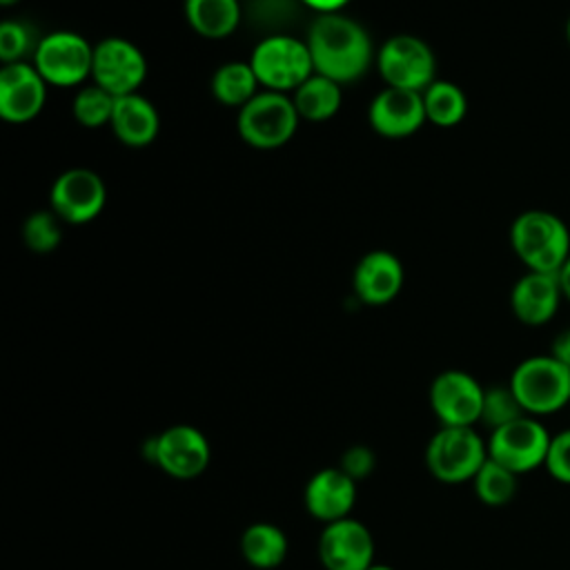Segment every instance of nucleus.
I'll return each mask as SVG.
<instances>
[{
    "instance_id": "obj_18",
    "label": "nucleus",
    "mask_w": 570,
    "mask_h": 570,
    "mask_svg": "<svg viewBox=\"0 0 570 570\" xmlns=\"http://www.w3.org/2000/svg\"><path fill=\"white\" fill-rule=\"evenodd\" d=\"M563 301L559 276L546 272H525L510 289V309L528 327L548 325Z\"/></svg>"
},
{
    "instance_id": "obj_3",
    "label": "nucleus",
    "mask_w": 570,
    "mask_h": 570,
    "mask_svg": "<svg viewBox=\"0 0 570 570\" xmlns=\"http://www.w3.org/2000/svg\"><path fill=\"white\" fill-rule=\"evenodd\" d=\"M510 390L530 416H550L570 405V367L548 354L519 361L508 379Z\"/></svg>"
},
{
    "instance_id": "obj_35",
    "label": "nucleus",
    "mask_w": 570,
    "mask_h": 570,
    "mask_svg": "<svg viewBox=\"0 0 570 570\" xmlns=\"http://www.w3.org/2000/svg\"><path fill=\"white\" fill-rule=\"evenodd\" d=\"M557 276H559V285H561L563 301L570 303V256H568V261L561 265V269L557 272Z\"/></svg>"
},
{
    "instance_id": "obj_6",
    "label": "nucleus",
    "mask_w": 570,
    "mask_h": 570,
    "mask_svg": "<svg viewBox=\"0 0 570 570\" xmlns=\"http://www.w3.org/2000/svg\"><path fill=\"white\" fill-rule=\"evenodd\" d=\"M298 120L292 96L265 89L238 109L236 127L249 147L276 149L296 134Z\"/></svg>"
},
{
    "instance_id": "obj_2",
    "label": "nucleus",
    "mask_w": 570,
    "mask_h": 570,
    "mask_svg": "<svg viewBox=\"0 0 570 570\" xmlns=\"http://www.w3.org/2000/svg\"><path fill=\"white\" fill-rule=\"evenodd\" d=\"M508 238L525 272L557 274L570 256V229L561 216L548 209L521 212L512 220Z\"/></svg>"
},
{
    "instance_id": "obj_28",
    "label": "nucleus",
    "mask_w": 570,
    "mask_h": 570,
    "mask_svg": "<svg viewBox=\"0 0 570 570\" xmlns=\"http://www.w3.org/2000/svg\"><path fill=\"white\" fill-rule=\"evenodd\" d=\"M523 407L517 401L510 385H490L483 394V407H481V421L490 432L523 416Z\"/></svg>"
},
{
    "instance_id": "obj_5",
    "label": "nucleus",
    "mask_w": 570,
    "mask_h": 570,
    "mask_svg": "<svg viewBox=\"0 0 570 570\" xmlns=\"http://www.w3.org/2000/svg\"><path fill=\"white\" fill-rule=\"evenodd\" d=\"M249 65L267 91L281 94L298 89L314 73L305 40L287 33H272L263 38L254 47Z\"/></svg>"
},
{
    "instance_id": "obj_33",
    "label": "nucleus",
    "mask_w": 570,
    "mask_h": 570,
    "mask_svg": "<svg viewBox=\"0 0 570 570\" xmlns=\"http://www.w3.org/2000/svg\"><path fill=\"white\" fill-rule=\"evenodd\" d=\"M550 354H552L554 358H559L566 367H570V327L561 330V332L552 338Z\"/></svg>"
},
{
    "instance_id": "obj_9",
    "label": "nucleus",
    "mask_w": 570,
    "mask_h": 570,
    "mask_svg": "<svg viewBox=\"0 0 570 570\" xmlns=\"http://www.w3.org/2000/svg\"><path fill=\"white\" fill-rule=\"evenodd\" d=\"M385 87L425 91L436 78V58L430 45L416 36L399 33L387 38L374 60Z\"/></svg>"
},
{
    "instance_id": "obj_37",
    "label": "nucleus",
    "mask_w": 570,
    "mask_h": 570,
    "mask_svg": "<svg viewBox=\"0 0 570 570\" xmlns=\"http://www.w3.org/2000/svg\"><path fill=\"white\" fill-rule=\"evenodd\" d=\"M566 42H568V47H570V16H568V20H566Z\"/></svg>"
},
{
    "instance_id": "obj_7",
    "label": "nucleus",
    "mask_w": 570,
    "mask_h": 570,
    "mask_svg": "<svg viewBox=\"0 0 570 570\" xmlns=\"http://www.w3.org/2000/svg\"><path fill=\"white\" fill-rule=\"evenodd\" d=\"M552 434L541 419L523 414L490 432L488 456L514 474H528L543 468Z\"/></svg>"
},
{
    "instance_id": "obj_29",
    "label": "nucleus",
    "mask_w": 570,
    "mask_h": 570,
    "mask_svg": "<svg viewBox=\"0 0 570 570\" xmlns=\"http://www.w3.org/2000/svg\"><path fill=\"white\" fill-rule=\"evenodd\" d=\"M60 223L62 220L51 209L29 214L24 225H22L24 245L36 254H47V252L56 249L60 245V238H62Z\"/></svg>"
},
{
    "instance_id": "obj_22",
    "label": "nucleus",
    "mask_w": 570,
    "mask_h": 570,
    "mask_svg": "<svg viewBox=\"0 0 570 570\" xmlns=\"http://www.w3.org/2000/svg\"><path fill=\"white\" fill-rule=\"evenodd\" d=\"M185 18L203 38H227L240 22L238 0H185Z\"/></svg>"
},
{
    "instance_id": "obj_8",
    "label": "nucleus",
    "mask_w": 570,
    "mask_h": 570,
    "mask_svg": "<svg viewBox=\"0 0 570 570\" xmlns=\"http://www.w3.org/2000/svg\"><path fill=\"white\" fill-rule=\"evenodd\" d=\"M33 67L53 87H78L91 78L94 45L76 31H51L36 42Z\"/></svg>"
},
{
    "instance_id": "obj_4",
    "label": "nucleus",
    "mask_w": 570,
    "mask_h": 570,
    "mask_svg": "<svg viewBox=\"0 0 570 570\" xmlns=\"http://www.w3.org/2000/svg\"><path fill=\"white\" fill-rule=\"evenodd\" d=\"M488 461V441L476 428L441 425L425 445L428 472L448 485L472 481Z\"/></svg>"
},
{
    "instance_id": "obj_38",
    "label": "nucleus",
    "mask_w": 570,
    "mask_h": 570,
    "mask_svg": "<svg viewBox=\"0 0 570 570\" xmlns=\"http://www.w3.org/2000/svg\"><path fill=\"white\" fill-rule=\"evenodd\" d=\"M16 2H18V0H0L2 7H11V4H16Z\"/></svg>"
},
{
    "instance_id": "obj_12",
    "label": "nucleus",
    "mask_w": 570,
    "mask_h": 570,
    "mask_svg": "<svg viewBox=\"0 0 570 570\" xmlns=\"http://www.w3.org/2000/svg\"><path fill=\"white\" fill-rule=\"evenodd\" d=\"M147 78L145 53L125 38L111 36L94 45L91 80L107 89L111 96L138 94V87Z\"/></svg>"
},
{
    "instance_id": "obj_32",
    "label": "nucleus",
    "mask_w": 570,
    "mask_h": 570,
    "mask_svg": "<svg viewBox=\"0 0 570 570\" xmlns=\"http://www.w3.org/2000/svg\"><path fill=\"white\" fill-rule=\"evenodd\" d=\"M376 465V456L370 448L365 445H352L350 450L343 452V459H341V470L345 474H350L354 481H361L363 476H367Z\"/></svg>"
},
{
    "instance_id": "obj_30",
    "label": "nucleus",
    "mask_w": 570,
    "mask_h": 570,
    "mask_svg": "<svg viewBox=\"0 0 570 570\" xmlns=\"http://www.w3.org/2000/svg\"><path fill=\"white\" fill-rule=\"evenodd\" d=\"M31 31L20 20H2L0 24V60L2 65L20 62L24 53L36 45H31Z\"/></svg>"
},
{
    "instance_id": "obj_14",
    "label": "nucleus",
    "mask_w": 570,
    "mask_h": 570,
    "mask_svg": "<svg viewBox=\"0 0 570 570\" xmlns=\"http://www.w3.org/2000/svg\"><path fill=\"white\" fill-rule=\"evenodd\" d=\"M374 550V534L354 517L325 523L318 537V561L325 570H367Z\"/></svg>"
},
{
    "instance_id": "obj_1",
    "label": "nucleus",
    "mask_w": 570,
    "mask_h": 570,
    "mask_svg": "<svg viewBox=\"0 0 570 570\" xmlns=\"http://www.w3.org/2000/svg\"><path fill=\"white\" fill-rule=\"evenodd\" d=\"M314 73H321L341 87L365 76L376 60L374 45L365 27L350 16L318 13L305 40Z\"/></svg>"
},
{
    "instance_id": "obj_23",
    "label": "nucleus",
    "mask_w": 570,
    "mask_h": 570,
    "mask_svg": "<svg viewBox=\"0 0 570 570\" xmlns=\"http://www.w3.org/2000/svg\"><path fill=\"white\" fill-rule=\"evenodd\" d=\"M294 107L303 120L309 122H323L336 116L343 102V89L338 82L312 73L298 89L292 91Z\"/></svg>"
},
{
    "instance_id": "obj_17",
    "label": "nucleus",
    "mask_w": 570,
    "mask_h": 570,
    "mask_svg": "<svg viewBox=\"0 0 570 570\" xmlns=\"http://www.w3.org/2000/svg\"><path fill=\"white\" fill-rule=\"evenodd\" d=\"M303 503L309 517L323 525L352 517V508L356 503V481L338 465L323 468L305 483Z\"/></svg>"
},
{
    "instance_id": "obj_20",
    "label": "nucleus",
    "mask_w": 570,
    "mask_h": 570,
    "mask_svg": "<svg viewBox=\"0 0 570 570\" xmlns=\"http://www.w3.org/2000/svg\"><path fill=\"white\" fill-rule=\"evenodd\" d=\"M109 127L120 142L129 147H145L158 136L160 116L145 96L127 94L116 98Z\"/></svg>"
},
{
    "instance_id": "obj_15",
    "label": "nucleus",
    "mask_w": 570,
    "mask_h": 570,
    "mask_svg": "<svg viewBox=\"0 0 570 570\" xmlns=\"http://www.w3.org/2000/svg\"><path fill=\"white\" fill-rule=\"evenodd\" d=\"M47 100V82L29 62H11L0 69V116L22 125L33 120Z\"/></svg>"
},
{
    "instance_id": "obj_13",
    "label": "nucleus",
    "mask_w": 570,
    "mask_h": 570,
    "mask_svg": "<svg viewBox=\"0 0 570 570\" xmlns=\"http://www.w3.org/2000/svg\"><path fill=\"white\" fill-rule=\"evenodd\" d=\"M107 203V187L102 178L89 167L65 169L51 185L49 205L51 212L71 225H85L94 220Z\"/></svg>"
},
{
    "instance_id": "obj_31",
    "label": "nucleus",
    "mask_w": 570,
    "mask_h": 570,
    "mask_svg": "<svg viewBox=\"0 0 570 570\" xmlns=\"http://www.w3.org/2000/svg\"><path fill=\"white\" fill-rule=\"evenodd\" d=\"M543 468L557 483L570 485V428L552 434Z\"/></svg>"
},
{
    "instance_id": "obj_27",
    "label": "nucleus",
    "mask_w": 570,
    "mask_h": 570,
    "mask_svg": "<svg viewBox=\"0 0 570 570\" xmlns=\"http://www.w3.org/2000/svg\"><path fill=\"white\" fill-rule=\"evenodd\" d=\"M114 105H116V96H111L100 85L91 82V85H85L73 96L71 111H73V118L80 125H85V127H102V125L111 122Z\"/></svg>"
},
{
    "instance_id": "obj_34",
    "label": "nucleus",
    "mask_w": 570,
    "mask_h": 570,
    "mask_svg": "<svg viewBox=\"0 0 570 570\" xmlns=\"http://www.w3.org/2000/svg\"><path fill=\"white\" fill-rule=\"evenodd\" d=\"M301 4L314 9L316 13H336L341 11L350 0H298Z\"/></svg>"
},
{
    "instance_id": "obj_19",
    "label": "nucleus",
    "mask_w": 570,
    "mask_h": 570,
    "mask_svg": "<svg viewBox=\"0 0 570 570\" xmlns=\"http://www.w3.org/2000/svg\"><path fill=\"white\" fill-rule=\"evenodd\" d=\"M352 287L365 305H385L403 287V265L392 252H367L354 267Z\"/></svg>"
},
{
    "instance_id": "obj_26",
    "label": "nucleus",
    "mask_w": 570,
    "mask_h": 570,
    "mask_svg": "<svg viewBox=\"0 0 570 570\" xmlns=\"http://www.w3.org/2000/svg\"><path fill=\"white\" fill-rule=\"evenodd\" d=\"M470 483H472L476 499L483 505L501 508L514 499V494L519 490V474H514L512 470L503 468L501 463H497L488 456V461L479 468V472L474 474V479Z\"/></svg>"
},
{
    "instance_id": "obj_21",
    "label": "nucleus",
    "mask_w": 570,
    "mask_h": 570,
    "mask_svg": "<svg viewBox=\"0 0 570 570\" xmlns=\"http://www.w3.org/2000/svg\"><path fill=\"white\" fill-rule=\"evenodd\" d=\"M289 550V541L283 528L269 521L249 523L240 534L243 559L258 570L278 568Z\"/></svg>"
},
{
    "instance_id": "obj_25",
    "label": "nucleus",
    "mask_w": 570,
    "mask_h": 570,
    "mask_svg": "<svg viewBox=\"0 0 570 570\" xmlns=\"http://www.w3.org/2000/svg\"><path fill=\"white\" fill-rule=\"evenodd\" d=\"M425 116L436 127H454L468 114L465 91L450 80H434L423 91Z\"/></svg>"
},
{
    "instance_id": "obj_11",
    "label": "nucleus",
    "mask_w": 570,
    "mask_h": 570,
    "mask_svg": "<svg viewBox=\"0 0 570 570\" xmlns=\"http://www.w3.org/2000/svg\"><path fill=\"white\" fill-rule=\"evenodd\" d=\"M485 387L463 370L439 372L428 390V401L441 425L474 428L481 421Z\"/></svg>"
},
{
    "instance_id": "obj_24",
    "label": "nucleus",
    "mask_w": 570,
    "mask_h": 570,
    "mask_svg": "<svg viewBox=\"0 0 570 570\" xmlns=\"http://www.w3.org/2000/svg\"><path fill=\"white\" fill-rule=\"evenodd\" d=\"M258 78L249 62L232 60L220 65L212 76V94L220 105L245 107L258 94Z\"/></svg>"
},
{
    "instance_id": "obj_10",
    "label": "nucleus",
    "mask_w": 570,
    "mask_h": 570,
    "mask_svg": "<svg viewBox=\"0 0 570 570\" xmlns=\"http://www.w3.org/2000/svg\"><path fill=\"white\" fill-rule=\"evenodd\" d=\"M147 454L165 474L187 481L207 470L212 461V445L196 425L176 423L147 443Z\"/></svg>"
},
{
    "instance_id": "obj_16",
    "label": "nucleus",
    "mask_w": 570,
    "mask_h": 570,
    "mask_svg": "<svg viewBox=\"0 0 570 570\" xmlns=\"http://www.w3.org/2000/svg\"><path fill=\"white\" fill-rule=\"evenodd\" d=\"M372 129L383 138H407L428 120L423 91L385 87L374 96L367 109Z\"/></svg>"
},
{
    "instance_id": "obj_36",
    "label": "nucleus",
    "mask_w": 570,
    "mask_h": 570,
    "mask_svg": "<svg viewBox=\"0 0 570 570\" xmlns=\"http://www.w3.org/2000/svg\"><path fill=\"white\" fill-rule=\"evenodd\" d=\"M367 570H396V568H392V566H387V563H379V561H374Z\"/></svg>"
}]
</instances>
